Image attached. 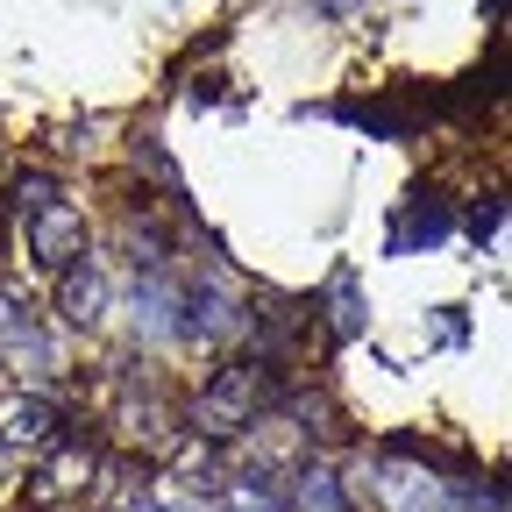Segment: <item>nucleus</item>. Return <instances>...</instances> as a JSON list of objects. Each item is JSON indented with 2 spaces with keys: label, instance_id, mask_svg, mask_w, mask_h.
I'll use <instances>...</instances> for the list:
<instances>
[{
  "label": "nucleus",
  "instance_id": "nucleus-1",
  "mask_svg": "<svg viewBox=\"0 0 512 512\" xmlns=\"http://www.w3.org/2000/svg\"><path fill=\"white\" fill-rule=\"evenodd\" d=\"M278 399V370L256 356V363H221L200 399H192V427H200V441H235L256 427V413H264Z\"/></svg>",
  "mask_w": 512,
  "mask_h": 512
},
{
  "label": "nucleus",
  "instance_id": "nucleus-2",
  "mask_svg": "<svg viewBox=\"0 0 512 512\" xmlns=\"http://www.w3.org/2000/svg\"><path fill=\"white\" fill-rule=\"evenodd\" d=\"M86 256V214L79 207H43L36 221H29V264H43V271H72Z\"/></svg>",
  "mask_w": 512,
  "mask_h": 512
},
{
  "label": "nucleus",
  "instance_id": "nucleus-3",
  "mask_svg": "<svg viewBox=\"0 0 512 512\" xmlns=\"http://www.w3.org/2000/svg\"><path fill=\"white\" fill-rule=\"evenodd\" d=\"M448 228H456V207H448L441 192H413V200H399V221H392V235H384V249L413 256V249L448 242Z\"/></svg>",
  "mask_w": 512,
  "mask_h": 512
},
{
  "label": "nucleus",
  "instance_id": "nucleus-4",
  "mask_svg": "<svg viewBox=\"0 0 512 512\" xmlns=\"http://www.w3.org/2000/svg\"><path fill=\"white\" fill-rule=\"evenodd\" d=\"M107 271L93 264V256H79L72 271H57V313H64V328H100L107 320Z\"/></svg>",
  "mask_w": 512,
  "mask_h": 512
},
{
  "label": "nucleus",
  "instance_id": "nucleus-5",
  "mask_svg": "<svg viewBox=\"0 0 512 512\" xmlns=\"http://www.w3.org/2000/svg\"><path fill=\"white\" fill-rule=\"evenodd\" d=\"M242 328V313L221 285H178V335H200V342H221Z\"/></svg>",
  "mask_w": 512,
  "mask_h": 512
},
{
  "label": "nucleus",
  "instance_id": "nucleus-6",
  "mask_svg": "<svg viewBox=\"0 0 512 512\" xmlns=\"http://www.w3.org/2000/svg\"><path fill=\"white\" fill-rule=\"evenodd\" d=\"M93 512H150V470L136 456H114V463H93Z\"/></svg>",
  "mask_w": 512,
  "mask_h": 512
},
{
  "label": "nucleus",
  "instance_id": "nucleus-7",
  "mask_svg": "<svg viewBox=\"0 0 512 512\" xmlns=\"http://www.w3.org/2000/svg\"><path fill=\"white\" fill-rule=\"evenodd\" d=\"M86 484H93V448L86 441H64V448H50V463L36 470L29 505H64L72 491H86Z\"/></svg>",
  "mask_w": 512,
  "mask_h": 512
},
{
  "label": "nucleus",
  "instance_id": "nucleus-8",
  "mask_svg": "<svg viewBox=\"0 0 512 512\" xmlns=\"http://www.w3.org/2000/svg\"><path fill=\"white\" fill-rule=\"evenodd\" d=\"M57 434V406L43 392H15L0 399V448H43Z\"/></svg>",
  "mask_w": 512,
  "mask_h": 512
},
{
  "label": "nucleus",
  "instance_id": "nucleus-9",
  "mask_svg": "<svg viewBox=\"0 0 512 512\" xmlns=\"http://www.w3.org/2000/svg\"><path fill=\"white\" fill-rule=\"evenodd\" d=\"M136 328L143 335H178V285L164 271L136 278Z\"/></svg>",
  "mask_w": 512,
  "mask_h": 512
},
{
  "label": "nucleus",
  "instance_id": "nucleus-10",
  "mask_svg": "<svg viewBox=\"0 0 512 512\" xmlns=\"http://www.w3.org/2000/svg\"><path fill=\"white\" fill-rule=\"evenodd\" d=\"M335 114H342L349 128L384 136V143H406V136H413V107H392V100H342Z\"/></svg>",
  "mask_w": 512,
  "mask_h": 512
},
{
  "label": "nucleus",
  "instance_id": "nucleus-11",
  "mask_svg": "<svg viewBox=\"0 0 512 512\" xmlns=\"http://www.w3.org/2000/svg\"><path fill=\"white\" fill-rule=\"evenodd\" d=\"M285 406H292L299 434H320V441H342V434H349V427H342V406H335L328 392H292Z\"/></svg>",
  "mask_w": 512,
  "mask_h": 512
},
{
  "label": "nucleus",
  "instance_id": "nucleus-12",
  "mask_svg": "<svg viewBox=\"0 0 512 512\" xmlns=\"http://www.w3.org/2000/svg\"><path fill=\"white\" fill-rule=\"evenodd\" d=\"M328 335H335V342H356V335H363V299H356V271H335V285H328Z\"/></svg>",
  "mask_w": 512,
  "mask_h": 512
},
{
  "label": "nucleus",
  "instance_id": "nucleus-13",
  "mask_svg": "<svg viewBox=\"0 0 512 512\" xmlns=\"http://www.w3.org/2000/svg\"><path fill=\"white\" fill-rule=\"evenodd\" d=\"M221 505L228 512H285V491H278V477H235V484H221Z\"/></svg>",
  "mask_w": 512,
  "mask_h": 512
},
{
  "label": "nucleus",
  "instance_id": "nucleus-14",
  "mask_svg": "<svg viewBox=\"0 0 512 512\" xmlns=\"http://www.w3.org/2000/svg\"><path fill=\"white\" fill-rule=\"evenodd\" d=\"M64 192H57V178L50 171H15V185H8V207H15V221H36L43 207H57Z\"/></svg>",
  "mask_w": 512,
  "mask_h": 512
},
{
  "label": "nucleus",
  "instance_id": "nucleus-15",
  "mask_svg": "<svg viewBox=\"0 0 512 512\" xmlns=\"http://www.w3.org/2000/svg\"><path fill=\"white\" fill-rule=\"evenodd\" d=\"M299 512H349V498H342V477L335 470H320V463H306L299 470Z\"/></svg>",
  "mask_w": 512,
  "mask_h": 512
},
{
  "label": "nucleus",
  "instance_id": "nucleus-16",
  "mask_svg": "<svg viewBox=\"0 0 512 512\" xmlns=\"http://www.w3.org/2000/svg\"><path fill=\"white\" fill-rule=\"evenodd\" d=\"M121 420H128V434H136V441H157V448L178 434V427H171V406H164L157 392H150V399H128V406H121Z\"/></svg>",
  "mask_w": 512,
  "mask_h": 512
},
{
  "label": "nucleus",
  "instance_id": "nucleus-17",
  "mask_svg": "<svg viewBox=\"0 0 512 512\" xmlns=\"http://www.w3.org/2000/svg\"><path fill=\"white\" fill-rule=\"evenodd\" d=\"M136 171H150L164 192H178V164H171V150H164V143H136Z\"/></svg>",
  "mask_w": 512,
  "mask_h": 512
},
{
  "label": "nucleus",
  "instance_id": "nucleus-18",
  "mask_svg": "<svg viewBox=\"0 0 512 512\" xmlns=\"http://www.w3.org/2000/svg\"><path fill=\"white\" fill-rule=\"evenodd\" d=\"M178 477H214V441H185L178 448Z\"/></svg>",
  "mask_w": 512,
  "mask_h": 512
},
{
  "label": "nucleus",
  "instance_id": "nucleus-19",
  "mask_svg": "<svg viewBox=\"0 0 512 512\" xmlns=\"http://www.w3.org/2000/svg\"><path fill=\"white\" fill-rule=\"evenodd\" d=\"M498 221H505V207H498V200H477V214H470V235H477V242H491V235H498Z\"/></svg>",
  "mask_w": 512,
  "mask_h": 512
},
{
  "label": "nucleus",
  "instance_id": "nucleus-20",
  "mask_svg": "<svg viewBox=\"0 0 512 512\" xmlns=\"http://www.w3.org/2000/svg\"><path fill=\"white\" fill-rule=\"evenodd\" d=\"M434 342H463V313H456V306H441V320H434Z\"/></svg>",
  "mask_w": 512,
  "mask_h": 512
},
{
  "label": "nucleus",
  "instance_id": "nucleus-21",
  "mask_svg": "<svg viewBox=\"0 0 512 512\" xmlns=\"http://www.w3.org/2000/svg\"><path fill=\"white\" fill-rule=\"evenodd\" d=\"M150 512H178V505H150Z\"/></svg>",
  "mask_w": 512,
  "mask_h": 512
},
{
  "label": "nucleus",
  "instance_id": "nucleus-22",
  "mask_svg": "<svg viewBox=\"0 0 512 512\" xmlns=\"http://www.w3.org/2000/svg\"><path fill=\"white\" fill-rule=\"evenodd\" d=\"M0 470H8V448H0Z\"/></svg>",
  "mask_w": 512,
  "mask_h": 512
},
{
  "label": "nucleus",
  "instance_id": "nucleus-23",
  "mask_svg": "<svg viewBox=\"0 0 512 512\" xmlns=\"http://www.w3.org/2000/svg\"><path fill=\"white\" fill-rule=\"evenodd\" d=\"M0 256H8V242H0Z\"/></svg>",
  "mask_w": 512,
  "mask_h": 512
}]
</instances>
